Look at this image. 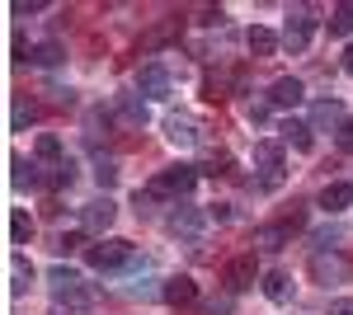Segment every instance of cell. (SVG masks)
Wrapping results in <instances>:
<instances>
[{
	"mask_svg": "<svg viewBox=\"0 0 353 315\" xmlns=\"http://www.w3.org/2000/svg\"><path fill=\"white\" fill-rule=\"evenodd\" d=\"M48 287H52V301L66 306V311H94V306H99V287L85 283L76 268H61V263H57L52 273H48Z\"/></svg>",
	"mask_w": 353,
	"mask_h": 315,
	"instance_id": "cell-1",
	"label": "cell"
},
{
	"mask_svg": "<svg viewBox=\"0 0 353 315\" xmlns=\"http://www.w3.org/2000/svg\"><path fill=\"white\" fill-rule=\"evenodd\" d=\"M316 24H321V19H316V5H292V10H288V19H283V33H278V38H283V48H288V52H306Z\"/></svg>",
	"mask_w": 353,
	"mask_h": 315,
	"instance_id": "cell-2",
	"label": "cell"
},
{
	"mask_svg": "<svg viewBox=\"0 0 353 315\" xmlns=\"http://www.w3.org/2000/svg\"><path fill=\"white\" fill-rule=\"evenodd\" d=\"M193 184H198V165H170L146 184V198L151 203L156 198H184V193H193Z\"/></svg>",
	"mask_w": 353,
	"mask_h": 315,
	"instance_id": "cell-3",
	"label": "cell"
},
{
	"mask_svg": "<svg viewBox=\"0 0 353 315\" xmlns=\"http://www.w3.org/2000/svg\"><path fill=\"white\" fill-rule=\"evenodd\" d=\"M90 268H99V273H128L137 268V250L128 240H104V245H90Z\"/></svg>",
	"mask_w": 353,
	"mask_h": 315,
	"instance_id": "cell-4",
	"label": "cell"
},
{
	"mask_svg": "<svg viewBox=\"0 0 353 315\" xmlns=\"http://www.w3.org/2000/svg\"><path fill=\"white\" fill-rule=\"evenodd\" d=\"M311 278H316L321 287H339V283L353 278V259L344 250H316V254H311Z\"/></svg>",
	"mask_w": 353,
	"mask_h": 315,
	"instance_id": "cell-5",
	"label": "cell"
},
{
	"mask_svg": "<svg viewBox=\"0 0 353 315\" xmlns=\"http://www.w3.org/2000/svg\"><path fill=\"white\" fill-rule=\"evenodd\" d=\"M301 226H306V212H301V207L288 212V216H278V221H269V226H259V231H254V250H283Z\"/></svg>",
	"mask_w": 353,
	"mask_h": 315,
	"instance_id": "cell-6",
	"label": "cell"
},
{
	"mask_svg": "<svg viewBox=\"0 0 353 315\" xmlns=\"http://www.w3.org/2000/svg\"><path fill=\"white\" fill-rule=\"evenodd\" d=\"M170 90H174V80H170V66L165 61H146L137 71V94L141 99H170Z\"/></svg>",
	"mask_w": 353,
	"mask_h": 315,
	"instance_id": "cell-7",
	"label": "cell"
},
{
	"mask_svg": "<svg viewBox=\"0 0 353 315\" xmlns=\"http://www.w3.org/2000/svg\"><path fill=\"white\" fill-rule=\"evenodd\" d=\"M113 221H118V203H113L109 193L81 207V226L90 231V236H109V231H113Z\"/></svg>",
	"mask_w": 353,
	"mask_h": 315,
	"instance_id": "cell-8",
	"label": "cell"
},
{
	"mask_svg": "<svg viewBox=\"0 0 353 315\" xmlns=\"http://www.w3.org/2000/svg\"><path fill=\"white\" fill-rule=\"evenodd\" d=\"M254 165H259V188L283 184V146L278 141H254Z\"/></svg>",
	"mask_w": 353,
	"mask_h": 315,
	"instance_id": "cell-9",
	"label": "cell"
},
{
	"mask_svg": "<svg viewBox=\"0 0 353 315\" xmlns=\"http://www.w3.org/2000/svg\"><path fill=\"white\" fill-rule=\"evenodd\" d=\"M245 90V71L241 66H231V71H208L203 76V99H231V94H241Z\"/></svg>",
	"mask_w": 353,
	"mask_h": 315,
	"instance_id": "cell-10",
	"label": "cell"
},
{
	"mask_svg": "<svg viewBox=\"0 0 353 315\" xmlns=\"http://www.w3.org/2000/svg\"><path fill=\"white\" fill-rule=\"evenodd\" d=\"M165 141H170V146H179V151H193V146L203 141L198 118H189V113H170V118H165Z\"/></svg>",
	"mask_w": 353,
	"mask_h": 315,
	"instance_id": "cell-11",
	"label": "cell"
},
{
	"mask_svg": "<svg viewBox=\"0 0 353 315\" xmlns=\"http://www.w3.org/2000/svg\"><path fill=\"white\" fill-rule=\"evenodd\" d=\"M165 231H170V236H179V240H198L203 231H208V212H198V207H174L170 216H165Z\"/></svg>",
	"mask_w": 353,
	"mask_h": 315,
	"instance_id": "cell-12",
	"label": "cell"
},
{
	"mask_svg": "<svg viewBox=\"0 0 353 315\" xmlns=\"http://www.w3.org/2000/svg\"><path fill=\"white\" fill-rule=\"evenodd\" d=\"M254 254H236V259H226V268H221V283H226V292L236 296V292H250L254 287Z\"/></svg>",
	"mask_w": 353,
	"mask_h": 315,
	"instance_id": "cell-13",
	"label": "cell"
},
{
	"mask_svg": "<svg viewBox=\"0 0 353 315\" xmlns=\"http://www.w3.org/2000/svg\"><path fill=\"white\" fill-rule=\"evenodd\" d=\"M301 99H306V85H301L297 76H278L269 85V104L273 108H297Z\"/></svg>",
	"mask_w": 353,
	"mask_h": 315,
	"instance_id": "cell-14",
	"label": "cell"
},
{
	"mask_svg": "<svg viewBox=\"0 0 353 315\" xmlns=\"http://www.w3.org/2000/svg\"><path fill=\"white\" fill-rule=\"evenodd\" d=\"M259 287H264V296H269L273 306H288V301H292V278H288V273H283V268H269V273H264V278H259Z\"/></svg>",
	"mask_w": 353,
	"mask_h": 315,
	"instance_id": "cell-15",
	"label": "cell"
},
{
	"mask_svg": "<svg viewBox=\"0 0 353 315\" xmlns=\"http://www.w3.org/2000/svg\"><path fill=\"white\" fill-rule=\"evenodd\" d=\"M245 43H250V57H254V61H264V57H273L278 48H283V38H278L273 28H264V24L250 28V33H245Z\"/></svg>",
	"mask_w": 353,
	"mask_h": 315,
	"instance_id": "cell-16",
	"label": "cell"
},
{
	"mask_svg": "<svg viewBox=\"0 0 353 315\" xmlns=\"http://www.w3.org/2000/svg\"><path fill=\"white\" fill-rule=\"evenodd\" d=\"M283 146H292V151H301V156H306V151H311V146H316V141H311V123H301V118H288V123H283Z\"/></svg>",
	"mask_w": 353,
	"mask_h": 315,
	"instance_id": "cell-17",
	"label": "cell"
},
{
	"mask_svg": "<svg viewBox=\"0 0 353 315\" xmlns=\"http://www.w3.org/2000/svg\"><path fill=\"white\" fill-rule=\"evenodd\" d=\"M161 296L170 306H193V301H198V283H193V278H165Z\"/></svg>",
	"mask_w": 353,
	"mask_h": 315,
	"instance_id": "cell-18",
	"label": "cell"
},
{
	"mask_svg": "<svg viewBox=\"0 0 353 315\" xmlns=\"http://www.w3.org/2000/svg\"><path fill=\"white\" fill-rule=\"evenodd\" d=\"M316 203H321V207H325L330 216H339V212H344V207L353 203V184H325Z\"/></svg>",
	"mask_w": 353,
	"mask_h": 315,
	"instance_id": "cell-19",
	"label": "cell"
},
{
	"mask_svg": "<svg viewBox=\"0 0 353 315\" xmlns=\"http://www.w3.org/2000/svg\"><path fill=\"white\" fill-rule=\"evenodd\" d=\"M10 165H14V184H19V188H43V184H48V174H38V165H33V160L14 156Z\"/></svg>",
	"mask_w": 353,
	"mask_h": 315,
	"instance_id": "cell-20",
	"label": "cell"
},
{
	"mask_svg": "<svg viewBox=\"0 0 353 315\" xmlns=\"http://www.w3.org/2000/svg\"><path fill=\"white\" fill-rule=\"evenodd\" d=\"M344 33H353V0L330 10V38H344Z\"/></svg>",
	"mask_w": 353,
	"mask_h": 315,
	"instance_id": "cell-21",
	"label": "cell"
},
{
	"mask_svg": "<svg viewBox=\"0 0 353 315\" xmlns=\"http://www.w3.org/2000/svg\"><path fill=\"white\" fill-rule=\"evenodd\" d=\"M118 118H123V123H146V99H141V94H123V99H118Z\"/></svg>",
	"mask_w": 353,
	"mask_h": 315,
	"instance_id": "cell-22",
	"label": "cell"
},
{
	"mask_svg": "<svg viewBox=\"0 0 353 315\" xmlns=\"http://www.w3.org/2000/svg\"><path fill=\"white\" fill-rule=\"evenodd\" d=\"M10 240H14V245H28V240H33V216H28L24 207L10 212Z\"/></svg>",
	"mask_w": 353,
	"mask_h": 315,
	"instance_id": "cell-23",
	"label": "cell"
},
{
	"mask_svg": "<svg viewBox=\"0 0 353 315\" xmlns=\"http://www.w3.org/2000/svg\"><path fill=\"white\" fill-rule=\"evenodd\" d=\"M10 278H14V283H10V292H14V296H24L28 283H33V268H28L24 254H14V259H10Z\"/></svg>",
	"mask_w": 353,
	"mask_h": 315,
	"instance_id": "cell-24",
	"label": "cell"
},
{
	"mask_svg": "<svg viewBox=\"0 0 353 315\" xmlns=\"http://www.w3.org/2000/svg\"><path fill=\"white\" fill-rule=\"evenodd\" d=\"M349 118H344V104H334V99H325V104H316V128H344Z\"/></svg>",
	"mask_w": 353,
	"mask_h": 315,
	"instance_id": "cell-25",
	"label": "cell"
},
{
	"mask_svg": "<svg viewBox=\"0 0 353 315\" xmlns=\"http://www.w3.org/2000/svg\"><path fill=\"white\" fill-rule=\"evenodd\" d=\"M33 151H38V160H48V165H61V141H57L52 132H43V136H38V141H33Z\"/></svg>",
	"mask_w": 353,
	"mask_h": 315,
	"instance_id": "cell-26",
	"label": "cell"
},
{
	"mask_svg": "<svg viewBox=\"0 0 353 315\" xmlns=\"http://www.w3.org/2000/svg\"><path fill=\"white\" fill-rule=\"evenodd\" d=\"M28 61H33V66H57V61H61V43H38Z\"/></svg>",
	"mask_w": 353,
	"mask_h": 315,
	"instance_id": "cell-27",
	"label": "cell"
},
{
	"mask_svg": "<svg viewBox=\"0 0 353 315\" xmlns=\"http://www.w3.org/2000/svg\"><path fill=\"white\" fill-rule=\"evenodd\" d=\"M94 179H99V188H113L118 184V160H94Z\"/></svg>",
	"mask_w": 353,
	"mask_h": 315,
	"instance_id": "cell-28",
	"label": "cell"
},
{
	"mask_svg": "<svg viewBox=\"0 0 353 315\" xmlns=\"http://www.w3.org/2000/svg\"><path fill=\"white\" fill-rule=\"evenodd\" d=\"M33 118H38V104H14V118H10V128H14V132H24L28 123H33Z\"/></svg>",
	"mask_w": 353,
	"mask_h": 315,
	"instance_id": "cell-29",
	"label": "cell"
},
{
	"mask_svg": "<svg viewBox=\"0 0 353 315\" xmlns=\"http://www.w3.org/2000/svg\"><path fill=\"white\" fill-rule=\"evenodd\" d=\"M170 38H179V24H165V28H156V33H146V43H141V48L151 52V48H161V43H170Z\"/></svg>",
	"mask_w": 353,
	"mask_h": 315,
	"instance_id": "cell-30",
	"label": "cell"
},
{
	"mask_svg": "<svg viewBox=\"0 0 353 315\" xmlns=\"http://www.w3.org/2000/svg\"><path fill=\"white\" fill-rule=\"evenodd\" d=\"M43 10H48V0H14L10 5V14H19V19L24 14H43Z\"/></svg>",
	"mask_w": 353,
	"mask_h": 315,
	"instance_id": "cell-31",
	"label": "cell"
},
{
	"mask_svg": "<svg viewBox=\"0 0 353 315\" xmlns=\"http://www.w3.org/2000/svg\"><path fill=\"white\" fill-rule=\"evenodd\" d=\"M339 151H344V156H353V118L339 128Z\"/></svg>",
	"mask_w": 353,
	"mask_h": 315,
	"instance_id": "cell-32",
	"label": "cell"
},
{
	"mask_svg": "<svg viewBox=\"0 0 353 315\" xmlns=\"http://www.w3.org/2000/svg\"><path fill=\"white\" fill-rule=\"evenodd\" d=\"M325 315H353V296H339V301H330Z\"/></svg>",
	"mask_w": 353,
	"mask_h": 315,
	"instance_id": "cell-33",
	"label": "cell"
},
{
	"mask_svg": "<svg viewBox=\"0 0 353 315\" xmlns=\"http://www.w3.org/2000/svg\"><path fill=\"white\" fill-rule=\"evenodd\" d=\"M198 24H226V10H203Z\"/></svg>",
	"mask_w": 353,
	"mask_h": 315,
	"instance_id": "cell-34",
	"label": "cell"
},
{
	"mask_svg": "<svg viewBox=\"0 0 353 315\" xmlns=\"http://www.w3.org/2000/svg\"><path fill=\"white\" fill-rule=\"evenodd\" d=\"M250 123H254V128H259V123H269V108H264V104H250Z\"/></svg>",
	"mask_w": 353,
	"mask_h": 315,
	"instance_id": "cell-35",
	"label": "cell"
},
{
	"mask_svg": "<svg viewBox=\"0 0 353 315\" xmlns=\"http://www.w3.org/2000/svg\"><path fill=\"white\" fill-rule=\"evenodd\" d=\"M57 250H66V254H71V250H81V236H57Z\"/></svg>",
	"mask_w": 353,
	"mask_h": 315,
	"instance_id": "cell-36",
	"label": "cell"
},
{
	"mask_svg": "<svg viewBox=\"0 0 353 315\" xmlns=\"http://www.w3.org/2000/svg\"><path fill=\"white\" fill-rule=\"evenodd\" d=\"M208 216H212V221H231V216H236V212H231V207H226V203H217V207H212V212H208Z\"/></svg>",
	"mask_w": 353,
	"mask_h": 315,
	"instance_id": "cell-37",
	"label": "cell"
},
{
	"mask_svg": "<svg viewBox=\"0 0 353 315\" xmlns=\"http://www.w3.org/2000/svg\"><path fill=\"white\" fill-rule=\"evenodd\" d=\"M231 311V301H212V306H208V315H226Z\"/></svg>",
	"mask_w": 353,
	"mask_h": 315,
	"instance_id": "cell-38",
	"label": "cell"
},
{
	"mask_svg": "<svg viewBox=\"0 0 353 315\" xmlns=\"http://www.w3.org/2000/svg\"><path fill=\"white\" fill-rule=\"evenodd\" d=\"M344 71H349V76H353V43H349V48H344Z\"/></svg>",
	"mask_w": 353,
	"mask_h": 315,
	"instance_id": "cell-39",
	"label": "cell"
}]
</instances>
